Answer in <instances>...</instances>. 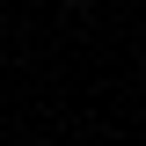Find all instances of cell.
<instances>
[{"instance_id":"cell-1","label":"cell","mask_w":146,"mask_h":146,"mask_svg":"<svg viewBox=\"0 0 146 146\" xmlns=\"http://www.w3.org/2000/svg\"><path fill=\"white\" fill-rule=\"evenodd\" d=\"M66 7H73V15H80V7H95V0H66Z\"/></svg>"}]
</instances>
